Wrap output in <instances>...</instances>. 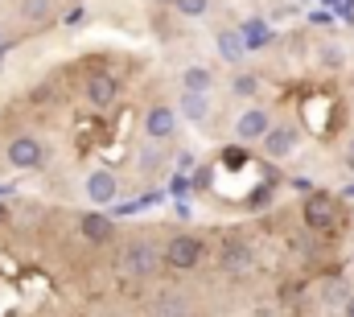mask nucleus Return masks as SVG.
Returning a JSON list of instances; mask_svg holds the SVG:
<instances>
[{"label": "nucleus", "instance_id": "9d476101", "mask_svg": "<svg viewBox=\"0 0 354 317\" xmlns=\"http://www.w3.org/2000/svg\"><path fill=\"white\" fill-rule=\"evenodd\" d=\"M120 99V79L111 71H91L87 75V103L91 107H111Z\"/></svg>", "mask_w": 354, "mask_h": 317}, {"label": "nucleus", "instance_id": "b1692460", "mask_svg": "<svg viewBox=\"0 0 354 317\" xmlns=\"http://www.w3.org/2000/svg\"><path fill=\"white\" fill-rule=\"evenodd\" d=\"M4 223H8V210H4V202H0V227H4Z\"/></svg>", "mask_w": 354, "mask_h": 317}, {"label": "nucleus", "instance_id": "9b49d317", "mask_svg": "<svg viewBox=\"0 0 354 317\" xmlns=\"http://www.w3.org/2000/svg\"><path fill=\"white\" fill-rule=\"evenodd\" d=\"M239 37H243V46H248V54H256V50H268V46L276 42V29L268 25L264 17H248V21L239 25Z\"/></svg>", "mask_w": 354, "mask_h": 317}, {"label": "nucleus", "instance_id": "5701e85b", "mask_svg": "<svg viewBox=\"0 0 354 317\" xmlns=\"http://www.w3.org/2000/svg\"><path fill=\"white\" fill-rule=\"evenodd\" d=\"M342 314H346V317H354V293L346 297V305H342Z\"/></svg>", "mask_w": 354, "mask_h": 317}, {"label": "nucleus", "instance_id": "f3484780", "mask_svg": "<svg viewBox=\"0 0 354 317\" xmlns=\"http://www.w3.org/2000/svg\"><path fill=\"white\" fill-rule=\"evenodd\" d=\"M136 165H140V173H145V177H157V173H161V165H165L161 145H157V141H145V149H140V161H136Z\"/></svg>", "mask_w": 354, "mask_h": 317}, {"label": "nucleus", "instance_id": "423d86ee", "mask_svg": "<svg viewBox=\"0 0 354 317\" xmlns=\"http://www.w3.org/2000/svg\"><path fill=\"white\" fill-rule=\"evenodd\" d=\"M301 215H305L309 231H334L338 227V202L330 194H309L305 206H301Z\"/></svg>", "mask_w": 354, "mask_h": 317}, {"label": "nucleus", "instance_id": "2eb2a0df", "mask_svg": "<svg viewBox=\"0 0 354 317\" xmlns=\"http://www.w3.org/2000/svg\"><path fill=\"white\" fill-rule=\"evenodd\" d=\"M79 231H83V239H91V243H107V239L115 235V223H111L107 215H83V219H79Z\"/></svg>", "mask_w": 354, "mask_h": 317}, {"label": "nucleus", "instance_id": "20e7f679", "mask_svg": "<svg viewBox=\"0 0 354 317\" xmlns=\"http://www.w3.org/2000/svg\"><path fill=\"white\" fill-rule=\"evenodd\" d=\"M272 124H276V120H272L268 107H243V111L235 116V141H239V145H260Z\"/></svg>", "mask_w": 354, "mask_h": 317}, {"label": "nucleus", "instance_id": "393cba45", "mask_svg": "<svg viewBox=\"0 0 354 317\" xmlns=\"http://www.w3.org/2000/svg\"><path fill=\"white\" fill-rule=\"evenodd\" d=\"M157 4H169V8H174V0H157Z\"/></svg>", "mask_w": 354, "mask_h": 317}, {"label": "nucleus", "instance_id": "ddd939ff", "mask_svg": "<svg viewBox=\"0 0 354 317\" xmlns=\"http://www.w3.org/2000/svg\"><path fill=\"white\" fill-rule=\"evenodd\" d=\"M153 317H189V297L181 289H161L153 301Z\"/></svg>", "mask_w": 354, "mask_h": 317}, {"label": "nucleus", "instance_id": "f8f14e48", "mask_svg": "<svg viewBox=\"0 0 354 317\" xmlns=\"http://www.w3.org/2000/svg\"><path fill=\"white\" fill-rule=\"evenodd\" d=\"M214 46H218V58H223L227 66H243L248 46H243L239 29H218V33H214Z\"/></svg>", "mask_w": 354, "mask_h": 317}, {"label": "nucleus", "instance_id": "4468645a", "mask_svg": "<svg viewBox=\"0 0 354 317\" xmlns=\"http://www.w3.org/2000/svg\"><path fill=\"white\" fill-rule=\"evenodd\" d=\"M177 111H181L189 124H206V120H210V95H202V91H181Z\"/></svg>", "mask_w": 354, "mask_h": 317}, {"label": "nucleus", "instance_id": "1a4fd4ad", "mask_svg": "<svg viewBox=\"0 0 354 317\" xmlns=\"http://www.w3.org/2000/svg\"><path fill=\"white\" fill-rule=\"evenodd\" d=\"M252 260H256V251H252L248 239H239V235L223 239V247H218V268L223 272H248Z\"/></svg>", "mask_w": 354, "mask_h": 317}, {"label": "nucleus", "instance_id": "dca6fc26", "mask_svg": "<svg viewBox=\"0 0 354 317\" xmlns=\"http://www.w3.org/2000/svg\"><path fill=\"white\" fill-rule=\"evenodd\" d=\"M181 87H185V91H202V95H210V91H214V71L194 62V66L181 71Z\"/></svg>", "mask_w": 354, "mask_h": 317}, {"label": "nucleus", "instance_id": "f03ea898", "mask_svg": "<svg viewBox=\"0 0 354 317\" xmlns=\"http://www.w3.org/2000/svg\"><path fill=\"white\" fill-rule=\"evenodd\" d=\"M161 260H165L169 268H177V272H189V268H198V264L206 260V243L198 235L177 231V235H169V243L161 247Z\"/></svg>", "mask_w": 354, "mask_h": 317}, {"label": "nucleus", "instance_id": "6e6552de", "mask_svg": "<svg viewBox=\"0 0 354 317\" xmlns=\"http://www.w3.org/2000/svg\"><path fill=\"white\" fill-rule=\"evenodd\" d=\"M83 194H87L95 206H111L120 198V177L111 169H91L87 181H83Z\"/></svg>", "mask_w": 354, "mask_h": 317}, {"label": "nucleus", "instance_id": "0eeeda50", "mask_svg": "<svg viewBox=\"0 0 354 317\" xmlns=\"http://www.w3.org/2000/svg\"><path fill=\"white\" fill-rule=\"evenodd\" d=\"M177 136V107L169 103H153L145 111V141H157V145H169Z\"/></svg>", "mask_w": 354, "mask_h": 317}, {"label": "nucleus", "instance_id": "6ab92c4d", "mask_svg": "<svg viewBox=\"0 0 354 317\" xmlns=\"http://www.w3.org/2000/svg\"><path fill=\"white\" fill-rule=\"evenodd\" d=\"M231 95H235V99H256V95H260V75L239 71V75L231 79Z\"/></svg>", "mask_w": 354, "mask_h": 317}, {"label": "nucleus", "instance_id": "4be33fe9", "mask_svg": "<svg viewBox=\"0 0 354 317\" xmlns=\"http://www.w3.org/2000/svg\"><path fill=\"white\" fill-rule=\"evenodd\" d=\"M342 165H346V173H354V141H346V149H342Z\"/></svg>", "mask_w": 354, "mask_h": 317}, {"label": "nucleus", "instance_id": "412c9836", "mask_svg": "<svg viewBox=\"0 0 354 317\" xmlns=\"http://www.w3.org/2000/svg\"><path fill=\"white\" fill-rule=\"evenodd\" d=\"M177 17H189V21H198V17H206L210 12V0H174Z\"/></svg>", "mask_w": 354, "mask_h": 317}, {"label": "nucleus", "instance_id": "a211bd4d", "mask_svg": "<svg viewBox=\"0 0 354 317\" xmlns=\"http://www.w3.org/2000/svg\"><path fill=\"white\" fill-rule=\"evenodd\" d=\"M50 17H54V0H21V21L46 25Z\"/></svg>", "mask_w": 354, "mask_h": 317}, {"label": "nucleus", "instance_id": "7ed1b4c3", "mask_svg": "<svg viewBox=\"0 0 354 317\" xmlns=\"http://www.w3.org/2000/svg\"><path fill=\"white\" fill-rule=\"evenodd\" d=\"M4 161H8L12 169H41V165H46V145H41L37 136L21 132V136H12V141L4 145Z\"/></svg>", "mask_w": 354, "mask_h": 317}, {"label": "nucleus", "instance_id": "f257e3e1", "mask_svg": "<svg viewBox=\"0 0 354 317\" xmlns=\"http://www.w3.org/2000/svg\"><path fill=\"white\" fill-rule=\"evenodd\" d=\"M161 264H165V260H161V247H157L153 239H128V243L120 247V272L132 276V280L153 276Z\"/></svg>", "mask_w": 354, "mask_h": 317}, {"label": "nucleus", "instance_id": "aec40b11", "mask_svg": "<svg viewBox=\"0 0 354 317\" xmlns=\"http://www.w3.org/2000/svg\"><path fill=\"white\" fill-rule=\"evenodd\" d=\"M317 58H322V66H326V71H342V66H346V50H342V46H334V42H326V46L317 50Z\"/></svg>", "mask_w": 354, "mask_h": 317}, {"label": "nucleus", "instance_id": "39448f33", "mask_svg": "<svg viewBox=\"0 0 354 317\" xmlns=\"http://www.w3.org/2000/svg\"><path fill=\"white\" fill-rule=\"evenodd\" d=\"M297 145H301V128L297 124H272L268 128V136L260 141V149H264V157L268 161H284V157H292L297 153Z\"/></svg>", "mask_w": 354, "mask_h": 317}]
</instances>
